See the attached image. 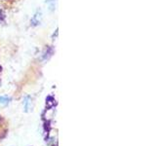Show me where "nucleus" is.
Segmentation results:
<instances>
[{
    "label": "nucleus",
    "mask_w": 156,
    "mask_h": 146,
    "mask_svg": "<svg viewBox=\"0 0 156 146\" xmlns=\"http://www.w3.org/2000/svg\"><path fill=\"white\" fill-rule=\"evenodd\" d=\"M10 102V97L7 96H0V103L2 104H8Z\"/></svg>",
    "instance_id": "nucleus-2"
},
{
    "label": "nucleus",
    "mask_w": 156,
    "mask_h": 146,
    "mask_svg": "<svg viewBox=\"0 0 156 146\" xmlns=\"http://www.w3.org/2000/svg\"><path fill=\"white\" fill-rule=\"evenodd\" d=\"M30 96H27L24 97V100H23V106H24V111H28L29 109V103H30Z\"/></svg>",
    "instance_id": "nucleus-1"
}]
</instances>
